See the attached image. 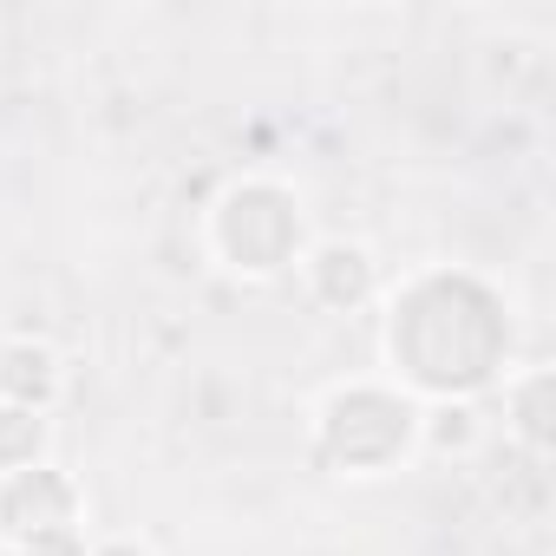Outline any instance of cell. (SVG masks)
Listing matches in <instances>:
<instances>
[{"label":"cell","mask_w":556,"mask_h":556,"mask_svg":"<svg viewBox=\"0 0 556 556\" xmlns=\"http://www.w3.org/2000/svg\"><path fill=\"white\" fill-rule=\"evenodd\" d=\"M66 517H73V491L53 478V471H14V484H8V497H0V523H8V536H53V530H66Z\"/></svg>","instance_id":"cell-1"},{"label":"cell","mask_w":556,"mask_h":556,"mask_svg":"<svg viewBox=\"0 0 556 556\" xmlns=\"http://www.w3.org/2000/svg\"><path fill=\"white\" fill-rule=\"evenodd\" d=\"M0 393L34 413L53 393V354L47 348H8V354H0Z\"/></svg>","instance_id":"cell-2"},{"label":"cell","mask_w":556,"mask_h":556,"mask_svg":"<svg viewBox=\"0 0 556 556\" xmlns=\"http://www.w3.org/2000/svg\"><path fill=\"white\" fill-rule=\"evenodd\" d=\"M321 295L328 302H361L367 295V255L361 249H321Z\"/></svg>","instance_id":"cell-3"},{"label":"cell","mask_w":556,"mask_h":556,"mask_svg":"<svg viewBox=\"0 0 556 556\" xmlns=\"http://www.w3.org/2000/svg\"><path fill=\"white\" fill-rule=\"evenodd\" d=\"M34 445H40V419H34L27 406L0 413V465H8V471H21V465L34 458Z\"/></svg>","instance_id":"cell-4"},{"label":"cell","mask_w":556,"mask_h":556,"mask_svg":"<svg viewBox=\"0 0 556 556\" xmlns=\"http://www.w3.org/2000/svg\"><path fill=\"white\" fill-rule=\"evenodd\" d=\"M27 556H79V543H73V530H53V536H34Z\"/></svg>","instance_id":"cell-5"},{"label":"cell","mask_w":556,"mask_h":556,"mask_svg":"<svg viewBox=\"0 0 556 556\" xmlns=\"http://www.w3.org/2000/svg\"><path fill=\"white\" fill-rule=\"evenodd\" d=\"M105 556H144V549H131V543H118V549H105Z\"/></svg>","instance_id":"cell-6"}]
</instances>
